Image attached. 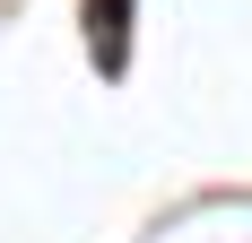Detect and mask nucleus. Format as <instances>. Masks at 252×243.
<instances>
[{
    "label": "nucleus",
    "instance_id": "1",
    "mask_svg": "<svg viewBox=\"0 0 252 243\" xmlns=\"http://www.w3.org/2000/svg\"><path fill=\"white\" fill-rule=\"evenodd\" d=\"M87 35H96V61L122 70V35H130V0H87Z\"/></svg>",
    "mask_w": 252,
    "mask_h": 243
}]
</instances>
